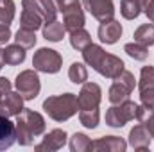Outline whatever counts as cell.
Wrapping results in <instances>:
<instances>
[{"label": "cell", "instance_id": "cell-1", "mask_svg": "<svg viewBox=\"0 0 154 152\" xmlns=\"http://www.w3.org/2000/svg\"><path fill=\"white\" fill-rule=\"evenodd\" d=\"M82 59L86 61V65H90L97 74H100L102 77H108V79H115L118 77L125 68L124 61L120 57H116L113 54H108L102 47L99 45H88L84 50H82Z\"/></svg>", "mask_w": 154, "mask_h": 152}, {"label": "cell", "instance_id": "cell-2", "mask_svg": "<svg viewBox=\"0 0 154 152\" xmlns=\"http://www.w3.org/2000/svg\"><path fill=\"white\" fill-rule=\"evenodd\" d=\"M100 86L95 82H82V88L79 91L77 102H79V120L84 127L95 129L99 125V104H100Z\"/></svg>", "mask_w": 154, "mask_h": 152}, {"label": "cell", "instance_id": "cell-3", "mask_svg": "<svg viewBox=\"0 0 154 152\" xmlns=\"http://www.w3.org/2000/svg\"><path fill=\"white\" fill-rule=\"evenodd\" d=\"M16 141L23 147H29L34 143V138L45 132V120L43 116L32 109H22V113L16 114Z\"/></svg>", "mask_w": 154, "mask_h": 152}, {"label": "cell", "instance_id": "cell-4", "mask_svg": "<svg viewBox=\"0 0 154 152\" xmlns=\"http://www.w3.org/2000/svg\"><path fill=\"white\" fill-rule=\"evenodd\" d=\"M43 109L52 120L65 122L79 111V102L74 93H63V95L48 97L43 102Z\"/></svg>", "mask_w": 154, "mask_h": 152}, {"label": "cell", "instance_id": "cell-5", "mask_svg": "<svg viewBox=\"0 0 154 152\" xmlns=\"http://www.w3.org/2000/svg\"><path fill=\"white\" fill-rule=\"evenodd\" d=\"M136 111L138 104L131 102L129 99L124 100L122 104H113V108H109L106 113V123L109 127H124L127 122L136 118Z\"/></svg>", "mask_w": 154, "mask_h": 152}, {"label": "cell", "instance_id": "cell-6", "mask_svg": "<svg viewBox=\"0 0 154 152\" xmlns=\"http://www.w3.org/2000/svg\"><path fill=\"white\" fill-rule=\"evenodd\" d=\"M134 81H136L134 75L131 72H127V70H124L118 77H115L113 79V84L109 88V95H108L109 102L111 104H122L124 100H127L129 95L133 93L134 86H136Z\"/></svg>", "mask_w": 154, "mask_h": 152}, {"label": "cell", "instance_id": "cell-7", "mask_svg": "<svg viewBox=\"0 0 154 152\" xmlns=\"http://www.w3.org/2000/svg\"><path fill=\"white\" fill-rule=\"evenodd\" d=\"M14 88L16 91L23 97V100H34L39 95L41 84H39V77L36 70H23L16 75L14 81Z\"/></svg>", "mask_w": 154, "mask_h": 152}, {"label": "cell", "instance_id": "cell-8", "mask_svg": "<svg viewBox=\"0 0 154 152\" xmlns=\"http://www.w3.org/2000/svg\"><path fill=\"white\" fill-rule=\"evenodd\" d=\"M61 65H63V57L59 56V52H56L52 48H39L38 52H34L32 66L38 72L56 74L61 70Z\"/></svg>", "mask_w": 154, "mask_h": 152}, {"label": "cell", "instance_id": "cell-9", "mask_svg": "<svg viewBox=\"0 0 154 152\" xmlns=\"http://www.w3.org/2000/svg\"><path fill=\"white\" fill-rule=\"evenodd\" d=\"M45 23L43 13L39 9L36 0H23L22 2V18H20V27L29 29V31H38Z\"/></svg>", "mask_w": 154, "mask_h": 152}, {"label": "cell", "instance_id": "cell-10", "mask_svg": "<svg viewBox=\"0 0 154 152\" xmlns=\"http://www.w3.org/2000/svg\"><path fill=\"white\" fill-rule=\"evenodd\" d=\"M140 99L143 106L154 108V66H143L140 72Z\"/></svg>", "mask_w": 154, "mask_h": 152}, {"label": "cell", "instance_id": "cell-11", "mask_svg": "<svg viewBox=\"0 0 154 152\" xmlns=\"http://www.w3.org/2000/svg\"><path fill=\"white\" fill-rule=\"evenodd\" d=\"M82 5L99 22H108L115 16L113 0H82Z\"/></svg>", "mask_w": 154, "mask_h": 152}, {"label": "cell", "instance_id": "cell-12", "mask_svg": "<svg viewBox=\"0 0 154 152\" xmlns=\"http://www.w3.org/2000/svg\"><path fill=\"white\" fill-rule=\"evenodd\" d=\"M65 143H66V132L63 129H54V131H50L43 138V141L38 143L34 149L38 152H54V150L63 149Z\"/></svg>", "mask_w": 154, "mask_h": 152}, {"label": "cell", "instance_id": "cell-13", "mask_svg": "<svg viewBox=\"0 0 154 152\" xmlns=\"http://www.w3.org/2000/svg\"><path fill=\"white\" fill-rule=\"evenodd\" d=\"M23 109V97L16 91H11L4 99H0V116H16Z\"/></svg>", "mask_w": 154, "mask_h": 152}, {"label": "cell", "instance_id": "cell-14", "mask_svg": "<svg viewBox=\"0 0 154 152\" xmlns=\"http://www.w3.org/2000/svg\"><path fill=\"white\" fill-rule=\"evenodd\" d=\"M151 140H152V134L149 132V129L143 123L134 125L129 132V145L134 150H147L151 145Z\"/></svg>", "mask_w": 154, "mask_h": 152}, {"label": "cell", "instance_id": "cell-15", "mask_svg": "<svg viewBox=\"0 0 154 152\" xmlns=\"http://www.w3.org/2000/svg\"><path fill=\"white\" fill-rule=\"evenodd\" d=\"M125 149H127V143L118 136H104L91 141V150L97 152H124Z\"/></svg>", "mask_w": 154, "mask_h": 152}, {"label": "cell", "instance_id": "cell-16", "mask_svg": "<svg viewBox=\"0 0 154 152\" xmlns=\"http://www.w3.org/2000/svg\"><path fill=\"white\" fill-rule=\"evenodd\" d=\"M120 36H122V25H120V22H116L115 18L100 23V27H99V38H100L102 43L113 45V43L118 41Z\"/></svg>", "mask_w": 154, "mask_h": 152}, {"label": "cell", "instance_id": "cell-17", "mask_svg": "<svg viewBox=\"0 0 154 152\" xmlns=\"http://www.w3.org/2000/svg\"><path fill=\"white\" fill-rule=\"evenodd\" d=\"M16 141V125L9 116H0V150L9 149Z\"/></svg>", "mask_w": 154, "mask_h": 152}, {"label": "cell", "instance_id": "cell-18", "mask_svg": "<svg viewBox=\"0 0 154 152\" xmlns=\"http://www.w3.org/2000/svg\"><path fill=\"white\" fill-rule=\"evenodd\" d=\"M63 25H65V29L68 32H74L77 29H82V25H84V13H82L81 5L63 13Z\"/></svg>", "mask_w": 154, "mask_h": 152}, {"label": "cell", "instance_id": "cell-19", "mask_svg": "<svg viewBox=\"0 0 154 152\" xmlns=\"http://www.w3.org/2000/svg\"><path fill=\"white\" fill-rule=\"evenodd\" d=\"M4 61H5V65H11V66L23 63L25 61V48L18 43L5 47L4 48Z\"/></svg>", "mask_w": 154, "mask_h": 152}, {"label": "cell", "instance_id": "cell-20", "mask_svg": "<svg viewBox=\"0 0 154 152\" xmlns=\"http://www.w3.org/2000/svg\"><path fill=\"white\" fill-rule=\"evenodd\" d=\"M65 32H66V29H65L63 22H57V20H54L50 23H45V27H43V38L47 41H54V43L61 41Z\"/></svg>", "mask_w": 154, "mask_h": 152}, {"label": "cell", "instance_id": "cell-21", "mask_svg": "<svg viewBox=\"0 0 154 152\" xmlns=\"http://www.w3.org/2000/svg\"><path fill=\"white\" fill-rule=\"evenodd\" d=\"M134 41L145 47L154 45V23H143L134 31Z\"/></svg>", "mask_w": 154, "mask_h": 152}, {"label": "cell", "instance_id": "cell-22", "mask_svg": "<svg viewBox=\"0 0 154 152\" xmlns=\"http://www.w3.org/2000/svg\"><path fill=\"white\" fill-rule=\"evenodd\" d=\"M136 120L140 123H143L149 132L154 136V108H149V106H138V111H136Z\"/></svg>", "mask_w": 154, "mask_h": 152}, {"label": "cell", "instance_id": "cell-23", "mask_svg": "<svg viewBox=\"0 0 154 152\" xmlns=\"http://www.w3.org/2000/svg\"><path fill=\"white\" fill-rule=\"evenodd\" d=\"M70 45L75 50H81L82 52L88 45H91V38H90V34L84 29H77L74 32H70Z\"/></svg>", "mask_w": 154, "mask_h": 152}, {"label": "cell", "instance_id": "cell-24", "mask_svg": "<svg viewBox=\"0 0 154 152\" xmlns=\"http://www.w3.org/2000/svg\"><path fill=\"white\" fill-rule=\"evenodd\" d=\"M39 5V9H41V13H43V18H45V23H50V22H54L56 20V16H57V2L56 0H36Z\"/></svg>", "mask_w": 154, "mask_h": 152}, {"label": "cell", "instance_id": "cell-25", "mask_svg": "<svg viewBox=\"0 0 154 152\" xmlns=\"http://www.w3.org/2000/svg\"><path fill=\"white\" fill-rule=\"evenodd\" d=\"M120 13L125 20H134L138 18V14L142 13V7L138 4V0H122L120 4Z\"/></svg>", "mask_w": 154, "mask_h": 152}, {"label": "cell", "instance_id": "cell-26", "mask_svg": "<svg viewBox=\"0 0 154 152\" xmlns=\"http://www.w3.org/2000/svg\"><path fill=\"white\" fill-rule=\"evenodd\" d=\"M70 150L72 152H86L91 150V140L82 134V132H75L72 138H70Z\"/></svg>", "mask_w": 154, "mask_h": 152}, {"label": "cell", "instance_id": "cell-27", "mask_svg": "<svg viewBox=\"0 0 154 152\" xmlns=\"http://www.w3.org/2000/svg\"><path fill=\"white\" fill-rule=\"evenodd\" d=\"M124 50L127 52V56H131L136 61H145L149 57V48L145 45H142V43H136V41L134 43H127L124 47Z\"/></svg>", "mask_w": 154, "mask_h": 152}, {"label": "cell", "instance_id": "cell-28", "mask_svg": "<svg viewBox=\"0 0 154 152\" xmlns=\"http://www.w3.org/2000/svg\"><path fill=\"white\" fill-rule=\"evenodd\" d=\"M68 77L74 84H82L88 81V70L82 63H72V66L68 70Z\"/></svg>", "mask_w": 154, "mask_h": 152}, {"label": "cell", "instance_id": "cell-29", "mask_svg": "<svg viewBox=\"0 0 154 152\" xmlns=\"http://www.w3.org/2000/svg\"><path fill=\"white\" fill-rule=\"evenodd\" d=\"M14 41H16L18 45H22L23 48H32V47L36 45V32L20 27V31H18L16 36H14Z\"/></svg>", "mask_w": 154, "mask_h": 152}, {"label": "cell", "instance_id": "cell-30", "mask_svg": "<svg viewBox=\"0 0 154 152\" xmlns=\"http://www.w3.org/2000/svg\"><path fill=\"white\" fill-rule=\"evenodd\" d=\"M14 2L13 0H0V23L9 25L14 18Z\"/></svg>", "mask_w": 154, "mask_h": 152}, {"label": "cell", "instance_id": "cell-31", "mask_svg": "<svg viewBox=\"0 0 154 152\" xmlns=\"http://www.w3.org/2000/svg\"><path fill=\"white\" fill-rule=\"evenodd\" d=\"M11 90H13V86H11L9 79L0 77V99H4L5 95H9V93H11Z\"/></svg>", "mask_w": 154, "mask_h": 152}, {"label": "cell", "instance_id": "cell-32", "mask_svg": "<svg viewBox=\"0 0 154 152\" xmlns=\"http://www.w3.org/2000/svg\"><path fill=\"white\" fill-rule=\"evenodd\" d=\"M9 39H11V29H9V25L0 23V45L7 43Z\"/></svg>", "mask_w": 154, "mask_h": 152}, {"label": "cell", "instance_id": "cell-33", "mask_svg": "<svg viewBox=\"0 0 154 152\" xmlns=\"http://www.w3.org/2000/svg\"><path fill=\"white\" fill-rule=\"evenodd\" d=\"M143 13L147 14V18H149L151 22H154V0H149V2H147V5L143 7Z\"/></svg>", "mask_w": 154, "mask_h": 152}, {"label": "cell", "instance_id": "cell-34", "mask_svg": "<svg viewBox=\"0 0 154 152\" xmlns=\"http://www.w3.org/2000/svg\"><path fill=\"white\" fill-rule=\"evenodd\" d=\"M4 63H5V61H4V50L0 48V70H2V66H4Z\"/></svg>", "mask_w": 154, "mask_h": 152}, {"label": "cell", "instance_id": "cell-35", "mask_svg": "<svg viewBox=\"0 0 154 152\" xmlns=\"http://www.w3.org/2000/svg\"><path fill=\"white\" fill-rule=\"evenodd\" d=\"M152 138H154V136H152Z\"/></svg>", "mask_w": 154, "mask_h": 152}]
</instances>
